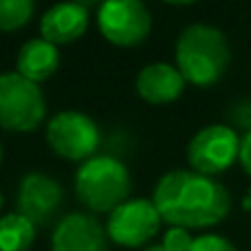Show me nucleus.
Wrapping results in <instances>:
<instances>
[{
  "mask_svg": "<svg viewBox=\"0 0 251 251\" xmlns=\"http://www.w3.org/2000/svg\"><path fill=\"white\" fill-rule=\"evenodd\" d=\"M161 221L183 229L218 225L231 209V196L223 183L194 170H174L161 176L152 194Z\"/></svg>",
  "mask_w": 251,
  "mask_h": 251,
  "instance_id": "nucleus-1",
  "label": "nucleus"
},
{
  "mask_svg": "<svg viewBox=\"0 0 251 251\" xmlns=\"http://www.w3.org/2000/svg\"><path fill=\"white\" fill-rule=\"evenodd\" d=\"M176 69L187 84L199 88L214 86L231 62L229 42L218 26L190 25L176 40Z\"/></svg>",
  "mask_w": 251,
  "mask_h": 251,
  "instance_id": "nucleus-2",
  "label": "nucleus"
},
{
  "mask_svg": "<svg viewBox=\"0 0 251 251\" xmlns=\"http://www.w3.org/2000/svg\"><path fill=\"white\" fill-rule=\"evenodd\" d=\"M130 172L119 159L108 154H97L86 159L75 174L77 199L93 212H113L128 201Z\"/></svg>",
  "mask_w": 251,
  "mask_h": 251,
  "instance_id": "nucleus-3",
  "label": "nucleus"
},
{
  "mask_svg": "<svg viewBox=\"0 0 251 251\" xmlns=\"http://www.w3.org/2000/svg\"><path fill=\"white\" fill-rule=\"evenodd\" d=\"M47 113L44 95L35 82L20 73L0 75V126L13 132L38 128Z\"/></svg>",
  "mask_w": 251,
  "mask_h": 251,
  "instance_id": "nucleus-4",
  "label": "nucleus"
},
{
  "mask_svg": "<svg viewBox=\"0 0 251 251\" xmlns=\"http://www.w3.org/2000/svg\"><path fill=\"white\" fill-rule=\"evenodd\" d=\"M238 154L240 137L231 126L225 124H212L201 128L187 146V161L192 170L205 176H216L229 170L238 161Z\"/></svg>",
  "mask_w": 251,
  "mask_h": 251,
  "instance_id": "nucleus-5",
  "label": "nucleus"
},
{
  "mask_svg": "<svg viewBox=\"0 0 251 251\" xmlns=\"http://www.w3.org/2000/svg\"><path fill=\"white\" fill-rule=\"evenodd\" d=\"M49 146L69 161H86L97 152L101 134L88 115L77 110H64L51 117L47 128Z\"/></svg>",
  "mask_w": 251,
  "mask_h": 251,
  "instance_id": "nucleus-6",
  "label": "nucleus"
},
{
  "mask_svg": "<svg viewBox=\"0 0 251 251\" xmlns=\"http://www.w3.org/2000/svg\"><path fill=\"white\" fill-rule=\"evenodd\" d=\"M97 26L108 42L137 47L150 35L152 16L141 0H104L97 13Z\"/></svg>",
  "mask_w": 251,
  "mask_h": 251,
  "instance_id": "nucleus-7",
  "label": "nucleus"
},
{
  "mask_svg": "<svg viewBox=\"0 0 251 251\" xmlns=\"http://www.w3.org/2000/svg\"><path fill=\"white\" fill-rule=\"evenodd\" d=\"M159 227L161 216L154 203L148 199H132L110 212L106 234L122 247H141L154 238Z\"/></svg>",
  "mask_w": 251,
  "mask_h": 251,
  "instance_id": "nucleus-8",
  "label": "nucleus"
},
{
  "mask_svg": "<svg viewBox=\"0 0 251 251\" xmlns=\"http://www.w3.org/2000/svg\"><path fill=\"white\" fill-rule=\"evenodd\" d=\"M64 199L62 185L42 172H29L18 190V212L33 225H47Z\"/></svg>",
  "mask_w": 251,
  "mask_h": 251,
  "instance_id": "nucleus-9",
  "label": "nucleus"
},
{
  "mask_svg": "<svg viewBox=\"0 0 251 251\" xmlns=\"http://www.w3.org/2000/svg\"><path fill=\"white\" fill-rule=\"evenodd\" d=\"M108 234L95 216L69 214L57 223L53 231V251H106Z\"/></svg>",
  "mask_w": 251,
  "mask_h": 251,
  "instance_id": "nucleus-10",
  "label": "nucleus"
},
{
  "mask_svg": "<svg viewBox=\"0 0 251 251\" xmlns=\"http://www.w3.org/2000/svg\"><path fill=\"white\" fill-rule=\"evenodd\" d=\"M185 79L178 73L176 66L168 64V62H152V64L143 66L137 75V93L141 100L148 104L163 106L172 104L181 97L183 88H185Z\"/></svg>",
  "mask_w": 251,
  "mask_h": 251,
  "instance_id": "nucleus-11",
  "label": "nucleus"
},
{
  "mask_svg": "<svg viewBox=\"0 0 251 251\" xmlns=\"http://www.w3.org/2000/svg\"><path fill=\"white\" fill-rule=\"evenodd\" d=\"M88 26V11L73 0L57 2L40 20V33L51 44H69L82 38Z\"/></svg>",
  "mask_w": 251,
  "mask_h": 251,
  "instance_id": "nucleus-12",
  "label": "nucleus"
},
{
  "mask_svg": "<svg viewBox=\"0 0 251 251\" xmlns=\"http://www.w3.org/2000/svg\"><path fill=\"white\" fill-rule=\"evenodd\" d=\"M60 66V53L57 47L47 42L44 38H35L22 44L16 57V73L26 77L29 82H44Z\"/></svg>",
  "mask_w": 251,
  "mask_h": 251,
  "instance_id": "nucleus-13",
  "label": "nucleus"
},
{
  "mask_svg": "<svg viewBox=\"0 0 251 251\" xmlns=\"http://www.w3.org/2000/svg\"><path fill=\"white\" fill-rule=\"evenodd\" d=\"M35 240V225L20 212L0 218V251H29Z\"/></svg>",
  "mask_w": 251,
  "mask_h": 251,
  "instance_id": "nucleus-14",
  "label": "nucleus"
},
{
  "mask_svg": "<svg viewBox=\"0 0 251 251\" xmlns=\"http://www.w3.org/2000/svg\"><path fill=\"white\" fill-rule=\"evenodd\" d=\"M35 0H0V31L9 33L31 20Z\"/></svg>",
  "mask_w": 251,
  "mask_h": 251,
  "instance_id": "nucleus-15",
  "label": "nucleus"
},
{
  "mask_svg": "<svg viewBox=\"0 0 251 251\" xmlns=\"http://www.w3.org/2000/svg\"><path fill=\"white\" fill-rule=\"evenodd\" d=\"M194 238L183 227H170L163 236V247L168 251H190Z\"/></svg>",
  "mask_w": 251,
  "mask_h": 251,
  "instance_id": "nucleus-16",
  "label": "nucleus"
},
{
  "mask_svg": "<svg viewBox=\"0 0 251 251\" xmlns=\"http://www.w3.org/2000/svg\"><path fill=\"white\" fill-rule=\"evenodd\" d=\"M190 251H238V249H236L227 238H223V236L207 234V236H199V238H194Z\"/></svg>",
  "mask_w": 251,
  "mask_h": 251,
  "instance_id": "nucleus-17",
  "label": "nucleus"
},
{
  "mask_svg": "<svg viewBox=\"0 0 251 251\" xmlns=\"http://www.w3.org/2000/svg\"><path fill=\"white\" fill-rule=\"evenodd\" d=\"M238 163L243 165V170L251 176V128L240 137V154Z\"/></svg>",
  "mask_w": 251,
  "mask_h": 251,
  "instance_id": "nucleus-18",
  "label": "nucleus"
},
{
  "mask_svg": "<svg viewBox=\"0 0 251 251\" xmlns=\"http://www.w3.org/2000/svg\"><path fill=\"white\" fill-rule=\"evenodd\" d=\"M163 2H170V4H192L196 0H163Z\"/></svg>",
  "mask_w": 251,
  "mask_h": 251,
  "instance_id": "nucleus-19",
  "label": "nucleus"
},
{
  "mask_svg": "<svg viewBox=\"0 0 251 251\" xmlns=\"http://www.w3.org/2000/svg\"><path fill=\"white\" fill-rule=\"evenodd\" d=\"M146 251H168V249H165L163 245H152V247H148Z\"/></svg>",
  "mask_w": 251,
  "mask_h": 251,
  "instance_id": "nucleus-20",
  "label": "nucleus"
},
{
  "mask_svg": "<svg viewBox=\"0 0 251 251\" xmlns=\"http://www.w3.org/2000/svg\"><path fill=\"white\" fill-rule=\"evenodd\" d=\"M73 2H77V4H84V7H88V4L100 2V0H73Z\"/></svg>",
  "mask_w": 251,
  "mask_h": 251,
  "instance_id": "nucleus-21",
  "label": "nucleus"
},
{
  "mask_svg": "<svg viewBox=\"0 0 251 251\" xmlns=\"http://www.w3.org/2000/svg\"><path fill=\"white\" fill-rule=\"evenodd\" d=\"M245 209H251V192H249V199L245 201Z\"/></svg>",
  "mask_w": 251,
  "mask_h": 251,
  "instance_id": "nucleus-22",
  "label": "nucleus"
},
{
  "mask_svg": "<svg viewBox=\"0 0 251 251\" xmlns=\"http://www.w3.org/2000/svg\"><path fill=\"white\" fill-rule=\"evenodd\" d=\"M0 161H2V146H0Z\"/></svg>",
  "mask_w": 251,
  "mask_h": 251,
  "instance_id": "nucleus-23",
  "label": "nucleus"
},
{
  "mask_svg": "<svg viewBox=\"0 0 251 251\" xmlns=\"http://www.w3.org/2000/svg\"><path fill=\"white\" fill-rule=\"evenodd\" d=\"M0 209H2V194H0Z\"/></svg>",
  "mask_w": 251,
  "mask_h": 251,
  "instance_id": "nucleus-24",
  "label": "nucleus"
}]
</instances>
